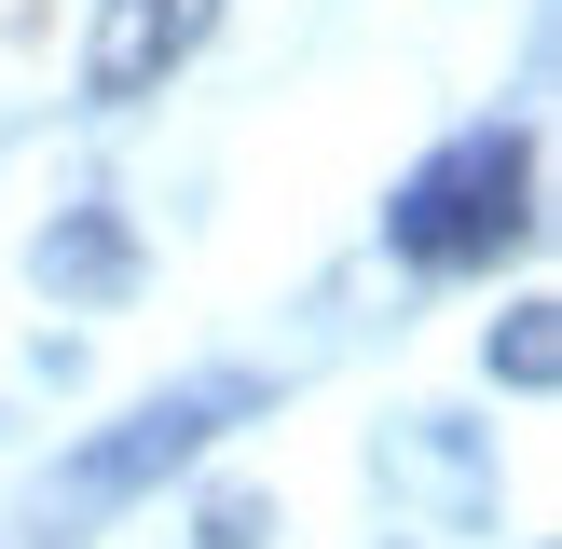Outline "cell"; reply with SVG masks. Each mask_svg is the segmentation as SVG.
I'll return each instance as SVG.
<instances>
[{"label":"cell","mask_w":562,"mask_h":549,"mask_svg":"<svg viewBox=\"0 0 562 549\" xmlns=\"http://www.w3.org/2000/svg\"><path fill=\"white\" fill-rule=\"evenodd\" d=\"M536 137H453V152L426 165V179L384 206V234H398V261H426V274H453V261H494V247H521L536 234Z\"/></svg>","instance_id":"obj_1"},{"label":"cell","mask_w":562,"mask_h":549,"mask_svg":"<svg viewBox=\"0 0 562 549\" xmlns=\"http://www.w3.org/2000/svg\"><path fill=\"white\" fill-rule=\"evenodd\" d=\"M206 27H220V0H110V14H97V55H82V97H110V110L151 97Z\"/></svg>","instance_id":"obj_2"},{"label":"cell","mask_w":562,"mask_h":549,"mask_svg":"<svg viewBox=\"0 0 562 549\" xmlns=\"http://www.w3.org/2000/svg\"><path fill=\"white\" fill-rule=\"evenodd\" d=\"M220 412H234V384H206V399H165V412H137L124 439H97V453H82V494H137V481H165V467H192Z\"/></svg>","instance_id":"obj_3"},{"label":"cell","mask_w":562,"mask_h":549,"mask_svg":"<svg viewBox=\"0 0 562 549\" xmlns=\"http://www.w3.org/2000/svg\"><path fill=\"white\" fill-rule=\"evenodd\" d=\"M42 289H55V302H124V289H137V234H124L110 206H69V220L42 234Z\"/></svg>","instance_id":"obj_4"},{"label":"cell","mask_w":562,"mask_h":549,"mask_svg":"<svg viewBox=\"0 0 562 549\" xmlns=\"http://www.w3.org/2000/svg\"><path fill=\"white\" fill-rule=\"evenodd\" d=\"M494 371H508V384H549L562 371V316H549V302H521V316L494 329Z\"/></svg>","instance_id":"obj_5"},{"label":"cell","mask_w":562,"mask_h":549,"mask_svg":"<svg viewBox=\"0 0 562 549\" xmlns=\"http://www.w3.org/2000/svg\"><path fill=\"white\" fill-rule=\"evenodd\" d=\"M206 549H261V508H247V494H220V508H206Z\"/></svg>","instance_id":"obj_6"}]
</instances>
